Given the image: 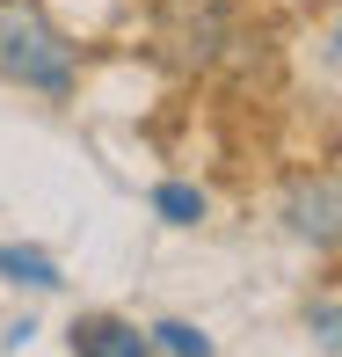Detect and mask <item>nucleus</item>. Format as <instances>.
<instances>
[{
    "label": "nucleus",
    "instance_id": "obj_1",
    "mask_svg": "<svg viewBox=\"0 0 342 357\" xmlns=\"http://www.w3.org/2000/svg\"><path fill=\"white\" fill-rule=\"evenodd\" d=\"M0 73L37 95L73 88V44L52 29V15L37 0H0Z\"/></svg>",
    "mask_w": 342,
    "mask_h": 357
},
{
    "label": "nucleus",
    "instance_id": "obj_2",
    "mask_svg": "<svg viewBox=\"0 0 342 357\" xmlns=\"http://www.w3.org/2000/svg\"><path fill=\"white\" fill-rule=\"evenodd\" d=\"M291 226H299L306 241H320V248H335V175L291 190Z\"/></svg>",
    "mask_w": 342,
    "mask_h": 357
},
{
    "label": "nucleus",
    "instance_id": "obj_3",
    "mask_svg": "<svg viewBox=\"0 0 342 357\" xmlns=\"http://www.w3.org/2000/svg\"><path fill=\"white\" fill-rule=\"evenodd\" d=\"M73 357H153V350L124 321H73Z\"/></svg>",
    "mask_w": 342,
    "mask_h": 357
},
{
    "label": "nucleus",
    "instance_id": "obj_4",
    "mask_svg": "<svg viewBox=\"0 0 342 357\" xmlns=\"http://www.w3.org/2000/svg\"><path fill=\"white\" fill-rule=\"evenodd\" d=\"M153 204H160V219H175V226L204 219V197H197L189 183H160V190H153Z\"/></svg>",
    "mask_w": 342,
    "mask_h": 357
},
{
    "label": "nucleus",
    "instance_id": "obj_5",
    "mask_svg": "<svg viewBox=\"0 0 342 357\" xmlns=\"http://www.w3.org/2000/svg\"><path fill=\"white\" fill-rule=\"evenodd\" d=\"M0 270H8V278H22V284H59L52 255H29V248H0Z\"/></svg>",
    "mask_w": 342,
    "mask_h": 357
},
{
    "label": "nucleus",
    "instance_id": "obj_6",
    "mask_svg": "<svg viewBox=\"0 0 342 357\" xmlns=\"http://www.w3.org/2000/svg\"><path fill=\"white\" fill-rule=\"evenodd\" d=\"M153 335H160L175 357H211V335H204V328H189V321H160Z\"/></svg>",
    "mask_w": 342,
    "mask_h": 357
}]
</instances>
